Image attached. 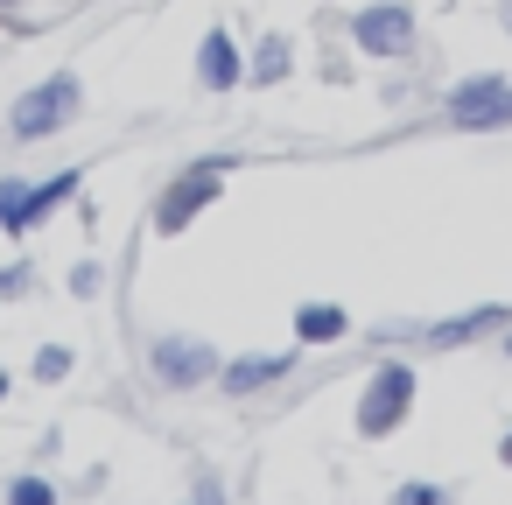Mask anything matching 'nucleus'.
Returning a JSON list of instances; mask_svg holds the SVG:
<instances>
[{"label": "nucleus", "instance_id": "f257e3e1", "mask_svg": "<svg viewBox=\"0 0 512 505\" xmlns=\"http://www.w3.org/2000/svg\"><path fill=\"white\" fill-rule=\"evenodd\" d=\"M239 169V155H204V162H190L176 183H162V197H155V211H148V225L162 232V239H176V232H190L218 197H225V176Z\"/></svg>", "mask_w": 512, "mask_h": 505}, {"label": "nucleus", "instance_id": "f03ea898", "mask_svg": "<svg viewBox=\"0 0 512 505\" xmlns=\"http://www.w3.org/2000/svg\"><path fill=\"white\" fill-rule=\"evenodd\" d=\"M78 113H85V78H78V71H50V78H36V85L8 106V134L29 148V141L64 134Z\"/></svg>", "mask_w": 512, "mask_h": 505}, {"label": "nucleus", "instance_id": "7ed1b4c3", "mask_svg": "<svg viewBox=\"0 0 512 505\" xmlns=\"http://www.w3.org/2000/svg\"><path fill=\"white\" fill-rule=\"evenodd\" d=\"M414 365L407 358H386V365H372V379H365V393H358V407H351V428L365 435V442H386V435H400L407 428V414H414Z\"/></svg>", "mask_w": 512, "mask_h": 505}, {"label": "nucleus", "instance_id": "20e7f679", "mask_svg": "<svg viewBox=\"0 0 512 505\" xmlns=\"http://www.w3.org/2000/svg\"><path fill=\"white\" fill-rule=\"evenodd\" d=\"M351 43H358L365 57H379V64H407L414 43H421L414 8H407V0H372V8L351 15Z\"/></svg>", "mask_w": 512, "mask_h": 505}, {"label": "nucleus", "instance_id": "39448f33", "mask_svg": "<svg viewBox=\"0 0 512 505\" xmlns=\"http://www.w3.org/2000/svg\"><path fill=\"white\" fill-rule=\"evenodd\" d=\"M148 372H155L162 386H176V393H197V386H211V379H218V351H211L204 337L169 330V337H155V344H148Z\"/></svg>", "mask_w": 512, "mask_h": 505}, {"label": "nucleus", "instance_id": "423d86ee", "mask_svg": "<svg viewBox=\"0 0 512 505\" xmlns=\"http://www.w3.org/2000/svg\"><path fill=\"white\" fill-rule=\"evenodd\" d=\"M295 365H302V344H288V351H239V358L218 365V386H225V400H253V393L281 386Z\"/></svg>", "mask_w": 512, "mask_h": 505}, {"label": "nucleus", "instance_id": "0eeeda50", "mask_svg": "<svg viewBox=\"0 0 512 505\" xmlns=\"http://www.w3.org/2000/svg\"><path fill=\"white\" fill-rule=\"evenodd\" d=\"M197 85H204V92H239V85H246V43H239L225 22L197 36Z\"/></svg>", "mask_w": 512, "mask_h": 505}, {"label": "nucleus", "instance_id": "6e6552de", "mask_svg": "<svg viewBox=\"0 0 512 505\" xmlns=\"http://www.w3.org/2000/svg\"><path fill=\"white\" fill-rule=\"evenodd\" d=\"M505 85H512L505 71H470V78H456V85L442 92V113H449V127L477 134V120L498 106V92H505Z\"/></svg>", "mask_w": 512, "mask_h": 505}, {"label": "nucleus", "instance_id": "1a4fd4ad", "mask_svg": "<svg viewBox=\"0 0 512 505\" xmlns=\"http://www.w3.org/2000/svg\"><path fill=\"white\" fill-rule=\"evenodd\" d=\"M505 323H512V309H505V302H484V309H463V316L428 323V344H435V351H456V344H470V337H498Z\"/></svg>", "mask_w": 512, "mask_h": 505}, {"label": "nucleus", "instance_id": "9d476101", "mask_svg": "<svg viewBox=\"0 0 512 505\" xmlns=\"http://www.w3.org/2000/svg\"><path fill=\"white\" fill-rule=\"evenodd\" d=\"M288 71H295V43H288L281 29H267V36L246 50V85H288Z\"/></svg>", "mask_w": 512, "mask_h": 505}, {"label": "nucleus", "instance_id": "9b49d317", "mask_svg": "<svg viewBox=\"0 0 512 505\" xmlns=\"http://www.w3.org/2000/svg\"><path fill=\"white\" fill-rule=\"evenodd\" d=\"M344 337H351L344 302H302L295 309V344H344Z\"/></svg>", "mask_w": 512, "mask_h": 505}, {"label": "nucleus", "instance_id": "f8f14e48", "mask_svg": "<svg viewBox=\"0 0 512 505\" xmlns=\"http://www.w3.org/2000/svg\"><path fill=\"white\" fill-rule=\"evenodd\" d=\"M78 190H85V169H57V176H43V183L29 190V225H43V218L64 211V204H78Z\"/></svg>", "mask_w": 512, "mask_h": 505}, {"label": "nucleus", "instance_id": "ddd939ff", "mask_svg": "<svg viewBox=\"0 0 512 505\" xmlns=\"http://www.w3.org/2000/svg\"><path fill=\"white\" fill-rule=\"evenodd\" d=\"M29 176H0V232H8V239H29L36 225H29Z\"/></svg>", "mask_w": 512, "mask_h": 505}, {"label": "nucleus", "instance_id": "4468645a", "mask_svg": "<svg viewBox=\"0 0 512 505\" xmlns=\"http://www.w3.org/2000/svg\"><path fill=\"white\" fill-rule=\"evenodd\" d=\"M29 372H36V379H43V386H64V379H71V372H78V351H71V344H43V351H36V365H29Z\"/></svg>", "mask_w": 512, "mask_h": 505}, {"label": "nucleus", "instance_id": "2eb2a0df", "mask_svg": "<svg viewBox=\"0 0 512 505\" xmlns=\"http://www.w3.org/2000/svg\"><path fill=\"white\" fill-rule=\"evenodd\" d=\"M8 505H57V484L22 470V477H8Z\"/></svg>", "mask_w": 512, "mask_h": 505}, {"label": "nucleus", "instance_id": "dca6fc26", "mask_svg": "<svg viewBox=\"0 0 512 505\" xmlns=\"http://www.w3.org/2000/svg\"><path fill=\"white\" fill-rule=\"evenodd\" d=\"M99 288H106V267H99V260H78V267H71V295H78V302H92Z\"/></svg>", "mask_w": 512, "mask_h": 505}, {"label": "nucleus", "instance_id": "f3484780", "mask_svg": "<svg viewBox=\"0 0 512 505\" xmlns=\"http://www.w3.org/2000/svg\"><path fill=\"white\" fill-rule=\"evenodd\" d=\"M393 498H400V505H442L449 491H442V484H421V477H407V484H393Z\"/></svg>", "mask_w": 512, "mask_h": 505}, {"label": "nucleus", "instance_id": "a211bd4d", "mask_svg": "<svg viewBox=\"0 0 512 505\" xmlns=\"http://www.w3.org/2000/svg\"><path fill=\"white\" fill-rule=\"evenodd\" d=\"M29 281H36V267H29V260H8V267H0V302H8V295H29Z\"/></svg>", "mask_w": 512, "mask_h": 505}, {"label": "nucleus", "instance_id": "6ab92c4d", "mask_svg": "<svg viewBox=\"0 0 512 505\" xmlns=\"http://www.w3.org/2000/svg\"><path fill=\"white\" fill-rule=\"evenodd\" d=\"M505 127H512V85H505V92H498V106L477 120V134H505Z\"/></svg>", "mask_w": 512, "mask_h": 505}, {"label": "nucleus", "instance_id": "aec40b11", "mask_svg": "<svg viewBox=\"0 0 512 505\" xmlns=\"http://www.w3.org/2000/svg\"><path fill=\"white\" fill-rule=\"evenodd\" d=\"M8 393H15V372H8V365H0V407H8Z\"/></svg>", "mask_w": 512, "mask_h": 505}, {"label": "nucleus", "instance_id": "412c9836", "mask_svg": "<svg viewBox=\"0 0 512 505\" xmlns=\"http://www.w3.org/2000/svg\"><path fill=\"white\" fill-rule=\"evenodd\" d=\"M498 463H512V428H505V435H498Z\"/></svg>", "mask_w": 512, "mask_h": 505}, {"label": "nucleus", "instance_id": "4be33fe9", "mask_svg": "<svg viewBox=\"0 0 512 505\" xmlns=\"http://www.w3.org/2000/svg\"><path fill=\"white\" fill-rule=\"evenodd\" d=\"M498 351H505V358H512V323H505V330H498Z\"/></svg>", "mask_w": 512, "mask_h": 505}, {"label": "nucleus", "instance_id": "5701e85b", "mask_svg": "<svg viewBox=\"0 0 512 505\" xmlns=\"http://www.w3.org/2000/svg\"><path fill=\"white\" fill-rule=\"evenodd\" d=\"M0 8H22V0H0Z\"/></svg>", "mask_w": 512, "mask_h": 505}]
</instances>
